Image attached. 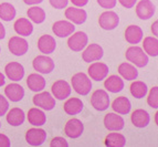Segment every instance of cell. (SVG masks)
Masks as SVG:
<instances>
[{"label": "cell", "mask_w": 158, "mask_h": 147, "mask_svg": "<svg viewBox=\"0 0 158 147\" xmlns=\"http://www.w3.org/2000/svg\"><path fill=\"white\" fill-rule=\"evenodd\" d=\"M125 57L128 62L134 64L137 68H145L149 62V58L145 53V51L143 50V48L137 47V45L129 47L126 50Z\"/></svg>", "instance_id": "obj_1"}, {"label": "cell", "mask_w": 158, "mask_h": 147, "mask_svg": "<svg viewBox=\"0 0 158 147\" xmlns=\"http://www.w3.org/2000/svg\"><path fill=\"white\" fill-rule=\"evenodd\" d=\"M155 123H156V125L158 126V111L156 112V114H155Z\"/></svg>", "instance_id": "obj_48"}, {"label": "cell", "mask_w": 158, "mask_h": 147, "mask_svg": "<svg viewBox=\"0 0 158 147\" xmlns=\"http://www.w3.org/2000/svg\"><path fill=\"white\" fill-rule=\"evenodd\" d=\"M11 142L9 137L5 134H0V147H10Z\"/></svg>", "instance_id": "obj_41"}, {"label": "cell", "mask_w": 158, "mask_h": 147, "mask_svg": "<svg viewBox=\"0 0 158 147\" xmlns=\"http://www.w3.org/2000/svg\"><path fill=\"white\" fill-rule=\"evenodd\" d=\"M47 139V132L42 128H30L26 133V141L31 146H40Z\"/></svg>", "instance_id": "obj_16"}, {"label": "cell", "mask_w": 158, "mask_h": 147, "mask_svg": "<svg viewBox=\"0 0 158 147\" xmlns=\"http://www.w3.org/2000/svg\"><path fill=\"white\" fill-rule=\"evenodd\" d=\"M100 7L103 9H113L115 8L117 0H96Z\"/></svg>", "instance_id": "obj_38"}, {"label": "cell", "mask_w": 158, "mask_h": 147, "mask_svg": "<svg viewBox=\"0 0 158 147\" xmlns=\"http://www.w3.org/2000/svg\"><path fill=\"white\" fill-rule=\"evenodd\" d=\"M104 87L111 93H118L124 89V81L118 75H110L104 82Z\"/></svg>", "instance_id": "obj_28"}, {"label": "cell", "mask_w": 158, "mask_h": 147, "mask_svg": "<svg viewBox=\"0 0 158 147\" xmlns=\"http://www.w3.org/2000/svg\"><path fill=\"white\" fill-rule=\"evenodd\" d=\"M56 39L52 36L49 34H43L39 38L38 40V49L41 53L43 54H51L56 51Z\"/></svg>", "instance_id": "obj_19"}, {"label": "cell", "mask_w": 158, "mask_h": 147, "mask_svg": "<svg viewBox=\"0 0 158 147\" xmlns=\"http://www.w3.org/2000/svg\"><path fill=\"white\" fill-rule=\"evenodd\" d=\"M52 31L56 37L66 38L69 36H71L75 31V27H74V23H72L71 21L59 20L53 23Z\"/></svg>", "instance_id": "obj_14"}, {"label": "cell", "mask_w": 158, "mask_h": 147, "mask_svg": "<svg viewBox=\"0 0 158 147\" xmlns=\"http://www.w3.org/2000/svg\"><path fill=\"white\" fill-rule=\"evenodd\" d=\"M65 18L74 24H82L86 21L87 13L80 7H70L65 10Z\"/></svg>", "instance_id": "obj_18"}, {"label": "cell", "mask_w": 158, "mask_h": 147, "mask_svg": "<svg viewBox=\"0 0 158 147\" xmlns=\"http://www.w3.org/2000/svg\"><path fill=\"white\" fill-rule=\"evenodd\" d=\"M27 15L29 17V19L34 22V23H42L43 21L45 20V12L42 8H40V7H31V8L28 9L27 11Z\"/></svg>", "instance_id": "obj_34"}, {"label": "cell", "mask_w": 158, "mask_h": 147, "mask_svg": "<svg viewBox=\"0 0 158 147\" xmlns=\"http://www.w3.org/2000/svg\"><path fill=\"white\" fill-rule=\"evenodd\" d=\"M105 145L108 147H124L126 145V138L121 133H110L105 137Z\"/></svg>", "instance_id": "obj_32"}, {"label": "cell", "mask_w": 158, "mask_h": 147, "mask_svg": "<svg viewBox=\"0 0 158 147\" xmlns=\"http://www.w3.org/2000/svg\"><path fill=\"white\" fill-rule=\"evenodd\" d=\"M147 104L152 108H158V86L150 89L147 96Z\"/></svg>", "instance_id": "obj_36"}, {"label": "cell", "mask_w": 158, "mask_h": 147, "mask_svg": "<svg viewBox=\"0 0 158 147\" xmlns=\"http://www.w3.org/2000/svg\"><path fill=\"white\" fill-rule=\"evenodd\" d=\"M156 7L150 0H140L136 5V15L140 20H148L155 15Z\"/></svg>", "instance_id": "obj_12"}, {"label": "cell", "mask_w": 158, "mask_h": 147, "mask_svg": "<svg viewBox=\"0 0 158 147\" xmlns=\"http://www.w3.org/2000/svg\"><path fill=\"white\" fill-rule=\"evenodd\" d=\"M84 104L77 97H70L63 105L64 112L68 115H77L82 112Z\"/></svg>", "instance_id": "obj_27"}, {"label": "cell", "mask_w": 158, "mask_h": 147, "mask_svg": "<svg viewBox=\"0 0 158 147\" xmlns=\"http://www.w3.org/2000/svg\"><path fill=\"white\" fill-rule=\"evenodd\" d=\"M45 80L39 73H32L27 79V85L32 92H41L45 89Z\"/></svg>", "instance_id": "obj_25"}, {"label": "cell", "mask_w": 158, "mask_h": 147, "mask_svg": "<svg viewBox=\"0 0 158 147\" xmlns=\"http://www.w3.org/2000/svg\"><path fill=\"white\" fill-rule=\"evenodd\" d=\"M5 94L11 102H19L24 96V90L17 83H10L5 89Z\"/></svg>", "instance_id": "obj_23"}, {"label": "cell", "mask_w": 158, "mask_h": 147, "mask_svg": "<svg viewBox=\"0 0 158 147\" xmlns=\"http://www.w3.org/2000/svg\"><path fill=\"white\" fill-rule=\"evenodd\" d=\"M104 126L108 131H122L125 126L124 118L117 113H108L104 117Z\"/></svg>", "instance_id": "obj_15"}, {"label": "cell", "mask_w": 158, "mask_h": 147, "mask_svg": "<svg viewBox=\"0 0 158 147\" xmlns=\"http://www.w3.org/2000/svg\"><path fill=\"white\" fill-rule=\"evenodd\" d=\"M6 75L8 76V79L13 82L21 81L24 76V69L22 64L19 62H10L8 63L5 68Z\"/></svg>", "instance_id": "obj_17"}, {"label": "cell", "mask_w": 158, "mask_h": 147, "mask_svg": "<svg viewBox=\"0 0 158 147\" xmlns=\"http://www.w3.org/2000/svg\"><path fill=\"white\" fill-rule=\"evenodd\" d=\"M131 94L135 99H144L148 93V87L143 81H135L131 84Z\"/></svg>", "instance_id": "obj_33"}, {"label": "cell", "mask_w": 158, "mask_h": 147, "mask_svg": "<svg viewBox=\"0 0 158 147\" xmlns=\"http://www.w3.org/2000/svg\"><path fill=\"white\" fill-rule=\"evenodd\" d=\"M131 121H132V124L135 127H137V128H144V127L148 126V124H149L150 116L147 111L143 110V108H138V110H135L132 113Z\"/></svg>", "instance_id": "obj_20"}, {"label": "cell", "mask_w": 158, "mask_h": 147, "mask_svg": "<svg viewBox=\"0 0 158 147\" xmlns=\"http://www.w3.org/2000/svg\"><path fill=\"white\" fill-rule=\"evenodd\" d=\"M9 110V102L5 96L0 94V116L6 115V113Z\"/></svg>", "instance_id": "obj_39"}, {"label": "cell", "mask_w": 158, "mask_h": 147, "mask_svg": "<svg viewBox=\"0 0 158 147\" xmlns=\"http://www.w3.org/2000/svg\"><path fill=\"white\" fill-rule=\"evenodd\" d=\"M108 72H110L108 65L103 62H94L87 69V73H89L90 79L98 82L105 80L106 76L108 75Z\"/></svg>", "instance_id": "obj_8"}, {"label": "cell", "mask_w": 158, "mask_h": 147, "mask_svg": "<svg viewBox=\"0 0 158 147\" xmlns=\"http://www.w3.org/2000/svg\"><path fill=\"white\" fill-rule=\"evenodd\" d=\"M111 101H110V95L105 90H96L94 91L91 96V105L96 111H106L110 107Z\"/></svg>", "instance_id": "obj_3"}, {"label": "cell", "mask_w": 158, "mask_h": 147, "mask_svg": "<svg viewBox=\"0 0 158 147\" xmlns=\"http://www.w3.org/2000/svg\"><path fill=\"white\" fill-rule=\"evenodd\" d=\"M118 74L126 81H134L137 79L138 76V71L137 69L135 68L134 64L129 62H123L118 65Z\"/></svg>", "instance_id": "obj_22"}, {"label": "cell", "mask_w": 158, "mask_h": 147, "mask_svg": "<svg viewBox=\"0 0 158 147\" xmlns=\"http://www.w3.org/2000/svg\"><path fill=\"white\" fill-rule=\"evenodd\" d=\"M150 30H152V33H153V36H155L156 38H158V19L153 22Z\"/></svg>", "instance_id": "obj_44"}, {"label": "cell", "mask_w": 158, "mask_h": 147, "mask_svg": "<svg viewBox=\"0 0 158 147\" xmlns=\"http://www.w3.org/2000/svg\"><path fill=\"white\" fill-rule=\"evenodd\" d=\"M98 24L103 30L111 31L117 28V26L119 24V17L117 13L112 10L104 11L103 13H101L98 18Z\"/></svg>", "instance_id": "obj_4"}, {"label": "cell", "mask_w": 158, "mask_h": 147, "mask_svg": "<svg viewBox=\"0 0 158 147\" xmlns=\"http://www.w3.org/2000/svg\"><path fill=\"white\" fill-rule=\"evenodd\" d=\"M144 37V32H143L142 28L138 26H128L125 30V40L128 42L129 44H138L143 40Z\"/></svg>", "instance_id": "obj_21"}, {"label": "cell", "mask_w": 158, "mask_h": 147, "mask_svg": "<svg viewBox=\"0 0 158 147\" xmlns=\"http://www.w3.org/2000/svg\"><path fill=\"white\" fill-rule=\"evenodd\" d=\"M50 5L56 9H64L68 6L69 0H49Z\"/></svg>", "instance_id": "obj_40"}, {"label": "cell", "mask_w": 158, "mask_h": 147, "mask_svg": "<svg viewBox=\"0 0 158 147\" xmlns=\"http://www.w3.org/2000/svg\"><path fill=\"white\" fill-rule=\"evenodd\" d=\"M28 122L33 126H42L47 122V116L43 113V111L37 107H32L28 112Z\"/></svg>", "instance_id": "obj_30"}, {"label": "cell", "mask_w": 158, "mask_h": 147, "mask_svg": "<svg viewBox=\"0 0 158 147\" xmlns=\"http://www.w3.org/2000/svg\"><path fill=\"white\" fill-rule=\"evenodd\" d=\"M33 104L45 111H51L56 107V99L49 92H38L32 99Z\"/></svg>", "instance_id": "obj_7"}, {"label": "cell", "mask_w": 158, "mask_h": 147, "mask_svg": "<svg viewBox=\"0 0 158 147\" xmlns=\"http://www.w3.org/2000/svg\"><path fill=\"white\" fill-rule=\"evenodd\" d=\"M16 9L11 3L2 2L0 5V18L3 21H11L16 17Z\"/></svg>", "instance_id": "obj_35"}, {"label": "cell", "mask_w": 158, "mask_h": 147, "mask_svg": "<svg viewBox=\"0 0 158 147\" xmlns=\"http://www.w3.org/2000/svg\"><path fill=\"white\" fill-rule=\"evenodd\" d=\"M112 108H113L115 113L121 114V115H126V114H128L131 112L132 104H131V101L126 96H119L116 97L115 100L113 101Z\"/></svg>", "instance_id": "obj_24"}, {"label": "cell", "mask_w": 158, "mask_h": 147, "mask_svg": "<svg viewBox=\"0 0 158 147\" xmlns=\"http://www.w3.org/2000/svg\"><path fill=\"white\" fill-rule=\"evenodd\" d=\"M6 118H7L8 124H10L11 126H15V127H16V126H20L23 124L26 116H24V112L21 108L13 107L7 113Z\"/></svg>", "instance_id": "obj_29"}, {"label": "cell", "mask_w": 158, "mask_h": 147, "mask_svg": "<svg viewBox=\"0 0 158 147\" xmlns=\"http://www.w3.org/2000/svg\"><path fill=\"white\" fill-rule=\"evenodd\" d=\"M50 146L51 147H68L69 146V143L64 137H54L52 138V141L50 142Z\"/></svg>", "instance_id": "obj_37"}, {"label": "cell", "mask_w": 158, "mask_h": 147, "mask_svg": "<svg viewBox=\"0 0 158 147\" xmlns=\"http://www.w3.org/2000/svg\"><path fill=\"white\" fill-rule=\"evenodd\" d=\"M118 2L121 3L124 8L131 9V8H133L135 5H136L137 0H118Z\"/></svg>", "instance_id": "obj_42"}, {"label": "cell", "mask_w": 158, "mask_h": 147, "mask_svg": "<svg viewBox=\"0 0 158 147\" xmlns=\"http://www.w3.org/2000/svg\"><path fill=\"white\" fill-rule=\"evenodd\" d=\"M5 82H6V80H5V75H3L1 72H0V87L2 86L3 84H5Z\"/></svg>", "instance_id": "obj_47"}, {"label": "cell", "mask_w": 158, "mask_h": 147, "mask_svg": "<svg viewBox=\"0 0 158 147\" xmlns=\"http://www.w3.org/2000/svg\"><path fill=\"white\" fill-rule=\"evenodd\" d=\"M0 126H1V123H0Z\"/></svg>", "instance_id": "obj_50"}, {"label": "cell", "mask_w": 158, "mask_h": 147, "mask_svg": "<svg viewBox=\"0 0 158 147\" xmlns=\"http://www.w3.org/2000/svg\"><path fill=\"white\" fill-rule=\"evenodd\" d=\"M6 37V29H5V26H3L1 22H0V40L5 39Z\"/></svg>", "instance_id": "obj_46"}, {"label": "cell", "mask_w": 158, "mask_h": 147, "mask_svg": "<svg viewBox=\"0 0 158 147\" xmlns=\"http://www.w3.org/2000/svg\"><path fill=\"white\" fill-rule=\"evenodd\" d=\"M15 31L22 37H29L33 32V26H32L31 21L27 18H19L18 20L13 24Z\"/></svg>", "instance_id": "obj_26"}, {"label": "cell", "mask_w": 158, "mask_h": 147, "mask_svg": "<svg viewBox=\"0 0 158 147\" xmlns=\"http://www.w3.org/2000/svg\"><path fill=\"white\" fill-rule=\"evenodd\" d=\"M43 0H23V2L27 3V5L33 6V5H39V3L42 2Z\"/></svg>", "instance_id": "obj_45"}, {"label": "cell", "mask_w": 158, "mask_h": 147, "mask_svg": "<svg viewBox=\"0 0 158 147\" xmlns=\"http://www.w3.org/2000/svg\"><path fill=\"white\" fill-rule=\"evenodd\" d=\"M8 49L12 54L17 55V57H21L28 52L29 44L26 39L16 36V37L10 38L8 42Z\"/></svg>", "instance_id": "obj_9"}, {"label": "cell", "mask_w": 158, "mask_h": 147, "mask_svg": "<svg viewBox=\"0 0 158 147\" xmlns=\"http://www.w3.org/2000/svg\"><path fill=\"white\" fill-rule=\"evenodd\" d=\"M85 48L86 49L82 53V59L86 63L95 62V61L101 60L103 58V55H104L103 48L100 44H98V43H91V44H89Z\"/></svg>", "instance_id": "obj_11"}, {"label": "cell", "mask_w": 158, "mask_h": 147, "mask_svg": "<svg viewBox=\"0 0 158 147\" xmlns=\"http://www.w3.org/2000/svg\"><path fill=\"white\" fill-rule=\"evenodd\" d=\"M0 51H1V48H0Z\"/></svg>", "instance_id": "obj_49"}, {"label": "cell", "mask_w": 158, "mask_h": 147, "mask_svg": "<svg viewBox=\"0 0 158 147\" xmlns=\"http://www.w3.org/2000/svg\"><path fill=\"white\" fill-rule=\"evenodd\" d=\"M71 84L74 91L83 96L89 94L92 90V82H91L90 76H87L83 72L74 74L71 79Z\"/></svg>", "instance_id": "obj_2"}, {"label": "cell", "mask_w": 158, "mask_h": 147, "mask_svg": "<svg viewBox=\"0 0 158 147\" xmlns=\"http://www.w3.org/2000/svg\"><path fill=\"white\" fill-rule=\"evenodd\" d=\"M32 66L38 73L49 74L54 70V62L51 58H49L47 54L38 55L32 61Z\"/></svg>", "instance_id": "obj_5"}, {"label": "cell", "mask_w": 158, "mask_h": 147, "mask_svg": "<svg viewBox=\"0 0 158 147\" xmlns=\"http://www.w3.org/2000/svg\"><path fill=\"white\" fill-rule=\"evenodd\" d=\"M84 132V124L79 118H71L64 126V133L70 138H79Z\"/></svg>", "instance_id": "obj_13"}, {"label": "cell", "mask_w": 158, "mask_h": 147, "mask_svg": "<svg viewBox=\"0 0 158 147\" xmlns=\"http://www.w3.org/2000/svg\"><path fill=\"white\" fill-rule=\"evenodd\" d=\"M71 91L72 89L70 86V84L66 81H64V80L56 81L52 84V87H51V92L53 94V97L60 101L68 99L71 95Z\"/></svg>", "instance_id": "obj_10"}, {"label": "cell", "mask_w": 158, "mask_h": 147, "mask_svg": "<svg viewBox=\"0 0 158 147\" xmlns=\"http://www.w3.org/2000/svg\"><path fill=\"white\" fill-rule=\"evenodd\" d=\"M70 1H71L75 7H80V8L84 7V6H86L87 3H89V0H70Z\"/></svg>", "instance_id": "obj_43"}, {"label": "cell", "mask_w": 158, "mask_h": 147, "mask_svg": "<svg viewBox=\"0 0 158 147\" xmlns=\"http://www.w3.org/2000/svg\"><path fill=\"white\" fill-rule=\"evenodd\" d=\"M87 42H89V37L85 32L77 31L75 33L73 32L68 39V47L70 48V50L74 52H80L83 49H85Z\"/></svg>", "instance_id": "obj_6"}, {"label": "cell", "mask_w": 158, "mask_h": 147, "mask_svg": "<svg viewBox=\"0 0 158 147\" xmlns=\"http://www.w3.org/2000/svg\"><path fill=\"white\" fill-rule=\"evenodd\" d=\"M143 50L149 57H158V38L146 37L143 41Z\"/></svg>", "instance_id": "obj_31"}]
</instances>
